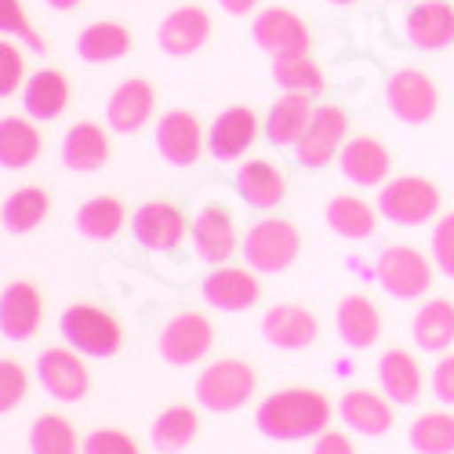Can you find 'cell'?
<instances>
[{"label": "cell", "instance_id": "cell-33", "mask_svg": "<svg viewBox=\"0 0 454 454\" xmlns=\"http://www.w3.org/2000/svg\"><path fill=\"white\" fill-rule=\"evenodd\" d=\"M200 433V414L197 407H189V403H171L157 414V422H153V447L164 450V454H178L185 450L189 443L197 440Z\"/></svg>", "mask_w": 454, "mask_h": 454}, {"label": "cell", "instance_id": "cell-10", "mask_svg": "<svg viewBox=\"0 0 454 454\" xmlns=\"http://www.w3.org/2000/svg\"><path fill=\"white\" fill-rule=\"evenodd\" d=\"M215 346V327L204 313L197 309H185V313H175L164 331H160V356L175 367H189L197 364L200 356H207V349Z\"/></svg>", "mask_w": 454, "mask_h": 454}, {"label": "cell", "instance_id": "cell-1", "mask_svg": "<svg viewBox=\"0 0 454 454\" xmlns=\"http://www.w3.org/2000/svg\"><path fill=\"white\" fill-rule=\"evenodd\" d=\"M254 426L262 436L291 443V440H317L331 426V400L320 389L291 386L277 389L258 403Z\"/></svg>", "mask_w": 454, "mask_h": 454}, {"label": "cell", "instance_id": "cell-7", "mask_svg": "<svg viewBox=\"0 0 454 454\" xmlns=\"http://www.w3.org/2000/svg\"><path fill=\"white\" fill-rule=\"evenodd\" d=\"M386 102H389V113L396 121L419 128V124H429L436 117L440 88H436V81L429 77L426 69L403 66L386 81Z\"/></svg>", "mask_w": 454, "mask_h": 454}, {"label": "cell", "instance_id": "cell-25", "mask_svg": "<svg viewBox=\"0 0 454 454\" xmlns=\"http://www.w3.org/2000/svg\"><path fill=\"white\" fill-rule=\"evenodd\" d=\"M334 327L353 349H371L382 338V313L367 294H346L334 309Z\"/></svg>", "mask_w": 454, "mask_h": 454}, {"label": "cell", "instance_id": "cell-11", "mask_svg": "<svg viewBox=\"0 0 454 454\" xmlns=\"http://www.w3.org/2000/svg\"><path fill=\"white\" fill-rule=\"evenodd\" d=\"M254 41L262 51H270L273 59L280 55H309L313 48V33L309 22L291 8H266L254 19Z\"/></svg>", "mask_w": 454, "mask_h": 454}, {"label": "cell", "instance_id": "cell-38", "mask_svg": "<svg viewBox=\"0 0 454 454\" xmlns=\"http://www.w3.org/2000/svg\"><path fill=\"white\" fill-rule=\"evenodd\" d=\"M124 218H128V211L117 197H91L77 211V230L88 240H113L124 230Z\"/></svg>", "mask_w": 454, "mask_h": 454}, {"label": "cell", "instance_id": "cell-26", "mask_svg": "<svg viewBox=\"0 0 454 454\" xmlns=\"http://www.w3.org/2000/svg\"><path fill=\"white\" fill-rule=\"evenodd\" d=\"M313 113H317V102H313L309 95H291V91H284V95L273 102L270 117H266V138H270L273 145H280V149H287V145L294 149V145L301 142V135L309 131Z\"/></svg>", "mask_w": 454, "mask_h": 454}, {"label": "cell", "instance_id": "cell-39", "mask_svg": "<svg viewBox=\"0 0 454 454\" xmlns=\"http://www.w3.org/2000/svg\"><path fill=\"white\" fill-rule=\"evenodd\" d=\"M407 440L419 454H454V414L450 411H426L422 419L411 422Z\"/></svg>", "mask_w": 454, "mask_h": 454}, {"label": "cell", "instance_id": "cell-24", "mask_svg": "<svg viewBox=\"0 0 454 454\" xmlns=\"http://www.w3.org/2000/svg\"><path fill=\"white\" fill-rule=\"evenodd\" d=\"M237 193L254 207V211H273L287 197V178L273 160H244L237 171Z\"/></svg>", "mask_w": 454, "mask_h": 454}, {"label": "cell", "instance_id": "cell-18", "mask_svg": "<svg viewBox=\"0 0 454 454\" xmlns=\"http://www.w3.org/2000/svg\"><path fill=\"white\" fill-rule=\"evenodd\" d=\"M254 138H258V113L247 109V106L222 109L215 117V124L207 128V149H211V157L222 160V164L240 160L254 145Z\"/></svg>", "mask_w": 454, "mask_h": 454}, {"label": "cell", "instance_id": "cell-17", "mask_svg": "<svg viewBox=\"0 0 454 454\" xmlns=\"http://www.w3.org/2000/svg\"><path fill=\"white\" fill-rule=\"evenodd\" d=\"M207 145V135L200 121L189 109H168L157 124V149L160 157L175 168H189L200 160V149Z\"/></svg>", "mask_w": 454, "mask_h": 454}, {"label": "cell", "instance_id": "cell-35", "mask_svg": "<svg viewBox=\"0 0 454 454\" xmlns=\"http://www.w3.org/2000/svg\"><path fill=\"white\" fill-rule=\"evenodd\" d=\"M273 81L280 91H291V95H309L317 98L324 91V69L313 55H280L273 59Z\"/></svg>", "mask_w": 454, "mask_h": 454}, {"label": "cell", "instance_id": "cell-13", "mask_svg": "<svg viewBox=\"0 0 454 454\" xmlns=\"http://www.w3.org/2000/svg\"><path fill=\"white\" fill-rule=\"evenodd\" d=\"M131 230L145 251H175L193 225L185 222L182 207H175L171 200H149L131 215Z\"/></svg>", "mask_w": 454, "mask_h": 454}, {"label": "cell", "instance_id": "cell-14", "mask_svg": "<svg viewBox=\"0 0 454 454\" xmlns=\"http://www.w3.org/2000/svg\"><path fill=\"white\" fill-rule=\"evenodd\" d=\"M193 244H197V254L204 262H211V266H225L240 247V233H237V222L230 215V207H222V204H207L197 211L193 218Z\"/></svg>", "mask_w": 454, "mask_h": 454}, {"label": "cell", "instance_id": "cell-15", "mask_svg": "<svg viewBox=\"0 0 454 454\" xmlns=\"http://www.w3.org/2000/svg\"><path fill=\"white\" fill-rule=\"evenodd\" d=\"M211 15L207 8L200 4H182L175 12L164 15L160 29H157V41H160V51L171 55V59H185V55H197L207 41H211Z\"/></svg>", "mask_w": 454, "mask_h": 454}, {"label": "cell", "instance_id": "cell-34", "mask_svg": "<svg viewBox=\"0 0 454 454\" xmlns=\"http://www.w3.org/2000/svg\"><path fill=\"white\" fill-rule=\"evenodd\" d=\"M41 131L33 128V121L26 117H4L0 121V160H4V168H29L36 164V157H41Z\"/></svg>", "mask_w": 454, "mask_h": 454}, {"label": "cell", "instance_id": "cell-8", "mask_svg": "<svg viewBox=\"0 0 454 454\" xmlns=\"http://www.w3.org/2000/svg\"><path fill=\"white\" fill-rule=\"evenodd\" d=\"M349 113L342 106H317L309 131L301 135V142L294 145V160L301 168H327L331 160H338L342 145L349 142Z\"/></svg>", "mask_w": 454, "mask_h": 454}, {"label": "cell", "instance_id": "cell-42", "mask_svg": "<svg viewBox=\"0 0 454 454\" xmlns=\"http://www.w3.org/2000/svg\"><path fill=\"white\" fill-rule=\"evenodd\" d=\"M84 454H142L135 436L124 429H95L84 436Z\"/></svg>", "mask_w": 454, "mask_h": 454}, {"label": "cell", "instance_id": "cell-21", "mask_svg": "<svg viewBox=\"0 0 454 454\" xmlns=\"http://www.w3.org/2000/svg\"><path fill=\"white\" fill-rule=\"evenodd\" d=\"M338 414L346 419V426L360 436H386L396 422L393 414V400L378 389H367V386H353L342 393L338 400Z\"/></svg>", "mask_w": 454, "mask_h": 454}, {"label": "cell", "instance_id": "cell-2", "mask_svg": "<svg viewBox=\"0 0 454 454\" xmlns=\"http://www.w3.org/2000/svg\"><path fill=\"white\" fill-rule=\"evenodd\" d=\"M59 331L66 338V346H73L91 360H109L124 349V327L117 324V317L91 306V301L69 306L59 320Z\"/></svg>", "mask_w": 454, "mask_h": 454}, {"label": "cell", "instance_id": "cell-9", "mask_svg": "<svg viewBox=\"0 0 454 454\" xmlns=\"http://www.w3.org/2000/svg\"><path fill=\"white\" fill-rule=\"evenodd\" d=\"M36 378H41L44 393L62 403H77L91 389V371L84 364V353H77L73 346L44 349L41 360H36Z\"/></svg>", "mask_w": 454, "mask_h": 454}, {"label": "cell", "instance_id": "cell-32", "mask_svg": "<svg viewBox=\"0 0 454 454\" xmlns=\"http://www.w3.org/2000/svg\"><path fill=\"white\" fill-rule=\"evenodd\" d=\"M131 51V29L121 26V22H91L81 29L77 36V55L84 62H117Z\"/></svg>", "mask_w": 454, "mask_h": 454}, {"label": "cell", "instance_id": "cell-19", "mask_svg": "<svg viewBox=\"0 0 454 454\" xmlns=\"http://www.w3.org/2000/svg\"><path fill=\"white\" fill-rule=\"evenodd\" d=\"M403 29H407L411 48L443 51L454 44V4L450 0H414Z\"/></svg>", "mask_w": 454, "mask_h": 454}, {"label": "cell", "instance_id": "cell-46", "mask_svg": "<svg viewBox=\"0 0 454 454\" xmlns=\"http://www.w3.org/2000/svg\"><path fill=\"white\" fill-rule=\"evenodd\" d=\"M309 454H356V443L346 436V433H320L317 436V443H313V450Z\"/></svg>", "mask_w": 454, "mask_h": 454}, {"label": "cell", "instance_id": "cell-22", "mask_svg": "<svg viewBox=\"0 0 454 454\" xmlns=\"http://www.w3.org/2000/svg\"><path fill=\"white\" fill-rule=\"evenodd\" d=\"M44 320V298L36 291V284L29 280H12L0 294V327L12 342H26L41 331Z\"/></svg>", "mask_w": 454, "mask_h": 454}, {"label": "cell", "instance_id": "cell-23", "mask_svg": "<svg viewBox=\"0 0 454 454\" xmlns=\"http://www.w3.org/2000/svg\"><path fill=\"white\" fill-rule=\"evenodd\" d=\"M338 168H342V175L353 185H386L393 157H389L386 142H378L374 135H356V138H349L342 145V153H338Z\"/></svg>", "mask_w": 454, "mask_h": 454}, {"label": "cell", "instance_id": "cell-48", "mask_svg": "<svg viewBox=\"0 0 454 454\" xmlns=\"http://www.w3.org/2000/svg\"><path fill=\"white\" fill-rule=\"evenodd\" d=\"M48 4H51L55 12H77V8L84 4V0H48Z\"/></svg>", "mask_w": 454, "mask_h": 454}, {"label": "cell", "instance_id": "cell-4", "mask_svg": "<svg viewBox=\"0 0 454 454\" xmlns=\"http://www.w3.org/2000/svg\"><path fill=\"white\" fill-rule=\"evenodd\" d=\"M254 389H258V371L237 356L211 360L197 378V400L215 414L240 411L254 396Z\"/></svg>", "mask_w": 454, "mask_h": 454}, {"label": "cell", "instance_id": "cell-27", "mask_svg": "<svg viewBox=\"0 0 454 454\" xmlns=\"http://www.w3.org/2000/svg\"><path fill=\"white\" fill-rule=\"evenodd\" d=\"M378 386L386 389V396L393 403H419L422 396V386H426V378H422V364L414 360L407 349H386L382 360H378Z\"/></svg>", "mask_w": 454, "mask_h": 454}, {"label": "cell", "instance_id": "cell-16", "mask_svg": "<svg viewBox=\"0 0 454 454\" xmlns=\"http://www.w3.org/2000/svg\"><path fill=\"white\" fill-rule=\"evenodd\" d=\"M262 298V280L247 266H215L204 277V301L222 313H244Z\"/></svg>", "mask_w": 454, "mask_h": 454}, {"label": "cell", "instance_id": "cell-43", "mask_svg": "<svg viewBox=\"0 0 454 454\" xmlns=\"http://www.w3.org/2000/svg\"><path fill=\"white\" fill-rule=\"evenodd\" d=\"M433 262L443 277L454 280V211L440 215L433 225Z\"/></svg>", "mask_w": 454, "mask_h": 454}, {"label": "cell", "instance_id": "cell-12", "mask_svg": "<svg viewBox=\"0 0 454 454\" xmlns=\"http://www.w3.org/2000/svg\"><path fill=\"white\" fill-rule=\"evenodd\" d=\"M262 334H266L270 346L284 353H298L309 349L320 338V317L309 306H301V301H280V306L266 309V317H262Z\"/></svg>", "mask_w": 454, "mask_h": 454}, {"label": "cell", "instance_id": "cell-36", "mask_svg": "<svg viewBox=\"0 0 454 454\" xmlns=\"http://www.w3.org/2000/svg\"><path fill=\"white\" fill-rule=\"evenodd\" d=\"M51 211V197L41 185H22L4 200V225L12 233H33Z\"/></svg>", "mask_w": 454, "mask_h": 454}, {"label": "cell", "instance_id": "cell-41", "mask_svg": "<svg viewBox=\"0 0 454 454\" xmlns=\"http://www.w3.org/2000/svg\"><path fill=\"white\" fill-rule=\"evenodd\" d=\"M26 396H29V371H26V364H19L15 356H4V360H0V407L15 411Z\"/></svg>", "mask_w": 454, "mask_h": 454}, {"label": "cell", "instance_id": "cell-20", "mask_svg": "<svg viewBox=\"0 0 454 454\" xmlns=\"http://www.w3.org/2000/svg\"><path fill=\"white\" fill-rule=\"evenodd\" d=\"M153 109H157V91H153V84L142 81V77H128V81H121L117 88H113V95H109V102H106V121H109L113 131L135 135L138 128L149 124Z\"/></svg>", "mask_w": 454, "mask_h": 454}, {"label": "cell", "instance_id": "cell-45", "mask_svg": "<svg viewBox=\"0 0 454 454\" xmlns=\"http://www.w3.org/2000/svg\"><path fill=\"white\" fill-rule=\"evenodd\" d=\"M433 396L454 407V353H443L433 371Z\"/></svg>", "mask_w": 454, "mask_h": 454}, {"label": "cell", "instance_id": "cell-44", "mask_svg": "<svg viewBox=\"0 0 454 454\" xmlns=\"http://www.w3.org/2000/svg\"><path fill=\"white\" fill-rule=\"evenodd\" d=\"M22 81H26V59L4 36V41H0V95H15L22 88Z\"/></svg>", "mask_w": 454, "mask_h": 454}, {"label": "cell", "instance_id": "cell-3", "mask_svg": "<svg viewBox=\"0 0 454 454\" xmlns=\"http://www.w3.org/2000/svg\"><path fill=\"white\" fill-rule=\"evenodd\" d=\"M433 266L436 262L422 254L414 244H389L374 262V280L389 298L396 301H414L426 298L433 287Z\"/></svg>", "mask_w": 454, "mask_h": 454}, {"label": "cell", "instance_id": "cell-40", "mask_svg": "<svg viewBox=\"0 0 454 454\" xmlns=\"http://www.w3.org/2000/svg\"><path fill=\"white\" fill-rule=\"evenodd\" d=\"M0 33L15 36V41H26V48H33L36 55L48 51V41L41 36V29H36L29 22V15L22 12V0H0Z\"/></svg>", "mask_w": 454, "mask_h": 454}, {"label": "cell", "instance_id": "cell-5", "mask_svg": "<svg viewBox=\"0 0 454 454\" xmlns=\"http://www.w3.org/2000/svg\"><path fill=\"white\" fill-rule=\"evenodd\" d=\"M440 185L422 175H396L378 189V211L393 225H426L440 215Z\"/></svg>", "mask_w": 454, "mask_h": 454}, {"label": "cell", "instance_id": "cell-37", "mask_svg": "<svg viewBox=\"0 0 454 454\" xmlns=\"http://www.w3.org/2000/svg\"><path fill=\"white\" fill-rule=\"evenodd\" d=\"M29 450L33 454H84V443L77 440V429L69 426L66 414H41L29 429Z\"/></svg>", "mask_w": 454, "mask_h": 454}, {"label": "cell", "instance_id": "cell-6", "mask_svg": "<svg viewBox=\"0 0 454 454\" xmlns=\"http://www.w3.org/2000/svg\"><path fill=\"white\" fill-rule=\"evenodd\" d=\"M240 251L254 273H284L301 251V233L291 218H262L247 230Z\"/></svg>", "mask_w": 454, "mask_h": 454}, {"label": "cell", "instance_id": "cell-29", "mask_svg": "<svg viewBox=\"0 0 454 454\" xmlns=\"http://www.w3.org/2000/svg\"><path fill=\"white\" fill-rule=\"evenodd\" d=\"M378 215L382 211H374L364 197H353V193H338L324 207L331 233H338L342 240H371L378 233Z\"/></svg>", "mask_w": 454, "mask_h": 454}, {"label": "cell", "instance_id": "cell-28", "mask_svg": "<svg viewBox=\"0 0 454 454\" xmlns=\"http://www.w3.org/2000/svg\"><path fill=\"white\" fill-rule=\"evenodd\" d=\"M411 338L422 353H450L454 346V298L422 301L411 320Z\"/></svg>", "mask_w": 454, "mask_h": 454}, {"label": "cell", "instance_id": "cell-31", "mask_svg": "<svg viewBox=\"0 0 454 454\" xmlns=\"http://www.w3.org/2000/svg\"><path fill=\"white\" fill-rule=\"evenodd\" d=\"M22 102L33 121H55L69 106V81L59 69H36L22 84Z\"/></svg>", "mask_w": 454, "mask_h": 454}, {"label": "cell", "instance_id": "cell-30", "mask_svg": "<svg viewBox=\"0 0 454 454\" xmlns=\"http://www.w3.org/2000/svg\"><path fill=\"white\" fill-rule=\"evenodd\" d=\"M109 160V135L106 128L91 124V121H81L73 124L62 138V164L69 171H98L106 168Z\"/></svg>", "mask_w": 454, "mask_h": 454}, {"label": "cell", "instance_id": "cell-49", "mask_svg": "<svg viewBox=\"0 0 454 454\" xmlns=\"http://www.w3.org/2000/svg\"><path fill=\"white\" fill-rule=\"evenodd\" d=\"M331 4H338V8H349V4H356V0H331Z\"/></svg>", "mask_w": 454, "mask_h": 454}, {"label": "cell", "instance_id": "cell-47", "mask_svg": "<svg viewBox=\"0 0 454 454\" xmlns=\"http://www.w3.org/2000/svg\"><path fill=\"white\" fill-rule=\"evenodd\" d=\"M222 12H230V15H247L258 8V0H218Z\"/></svg>", "mask_w": 454, "mask_h": 454}]
</instances>
